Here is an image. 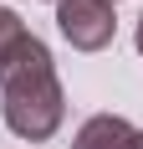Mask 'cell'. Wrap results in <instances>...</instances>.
Returning a JSON list of instances; mask_svg holds the SVG:
<instances>
[{
	"mask_svg": "<svg viewBox=\"0 0 143 149\" xmlns=\"http://www.w3.org/2000/svg\"><path fill=\"white\" fill-rule=\"evenodd\" d=\"M0 113H5V129L10 134L31 139V144H41V139H51L61 129V118H67V93H61L56 62H51V52H46L41 36H31L0 67Z\"/></svg>",
	"mask_w": 143,
	"mask_h": 149,
	"instance_id": "obj_1",
	"label": "cell"
},
{
	"mask_svg": "<svg viewBox=\"0 0 143 149\" xmlns=\"http://www.w3.org/2000/svg\"><path fill=\"white\" fill-rule=\"evenodd\" d=\"M56 31L67 36L77 52H102L113 41V5L107 0H56Z\"/></svg>",
	"mask_w": 143,
	"mask_h": 149,
	"instance_id": "obj_2",
	"label": "cell"
},
{
	"mask_svg": "<svg viewBox=\"0 0 143 149\" xmlns=\"http://www.w3.org/2000/svg\"><path fill=\"white\" fill-rule=\"evenodd\" d=\"M72 149H138V129H133L123 113H92V118L77 129Z\"/></svg>",
	"mask_w": 143,
	"mask_h": 149,
	"instance_id": "obj_3",
	"label": "cell"
},
{
	"mask_svg": "<svg viewBox=\"0 0 143 149\" xmlns=\"http://www.w3.org/2000/svg\"><path fill=\"white\" fill-rule=\"evenodd\" d=\"M26 41H31L26 21H21L10 5H0V67H5V62H10V57H15V52H21Z\"/></svg>",
	"mask_w": 143,
	"mask_h": 149,
	"instance_id": "obj_4",
	"label": "cell"
},
{
	"mask_svg": "<svg viewBox=\"0 0 143 149\" xmlns=\"http://www.w3.org/2000/svg\"><path fill=\"white\" fill-rule=\"evenodd\" d=\"M133 41H138V52H143V15H138V36H133Z\"/></svg>",
	"mask_w": 143,
	"mask_h": 149,
	"instance_id": "obj_5",
	"label": "cell"
},
{
	"mask_svg": "<svg viewBox=\"0 0 143 149\" xmlns=\"http://www.w3.org/2000/svg\"><path fill=\"white\" fill-rule=\"evenodd\" d=\"M138 149H143V134H138Z\"/></svg>",
	"mask_w": 143,
	"mask_h": 149,
	"instance_id": "obj_6",
	"label": "cell"
},
{
	"mask_svg": "<svg viewBox=\"0 0 143 149\" xmlns=\"http://www.w3.org/2000/svg\"><path fill=\"white\" fill-rule=\"evenodd\" d=\"M107 5H113V0H107Z\"/></svg>",
	"mask_w": 143,
	"mask_h": 149,
	"instance_id": "obj_7",
	"label": "cell"
}]
</instances>
